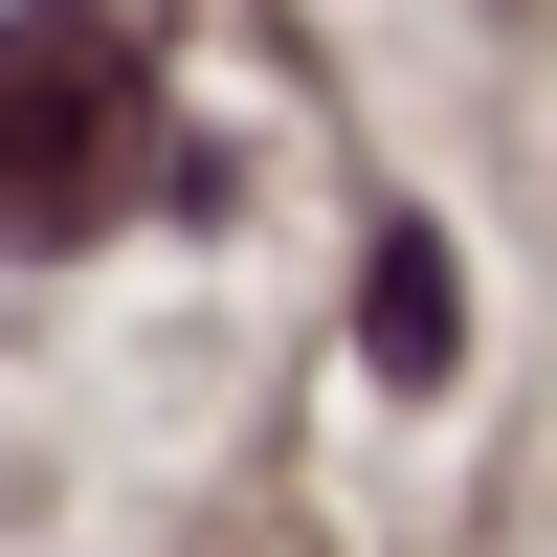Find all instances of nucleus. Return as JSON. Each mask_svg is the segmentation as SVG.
Listing matches in <instances>:
<instances>
[{"instance_id": "f257e3e1", "label": "nucleus", "mask_w": 557, "mask_h": 557, "mask_svg": "<svg viewBox=\"0 0 557 557\" xmlns=\"http://www.w3.org/2000/svg\"><path fill=\"white\" fill-rule=\"evenodd\" d=\"M157 178V67L112 0H23L0 23V246H89Z\"/></svg>"}, {"instance_id": "f03ea898", "label": "nucleus", "mask_w": 557, "mask_h": 557, "mask_svg": "<svg viewBox=\"0 0 557 557\" xmlns=\"http://www.w3.org/2000/svg\"><path fill=\"white\" fill-rule=\"evenodd\" d=\"M357 335H380V380H446V357H469V268H446L424 223H380V312H357Z\"/></svg>"}]
</instances>
